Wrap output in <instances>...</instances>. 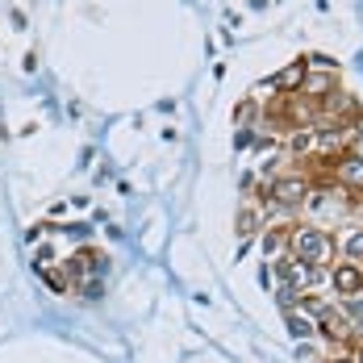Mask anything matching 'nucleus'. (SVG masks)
<instances>
[{
	"label": "nucleus",
	"instance_id": "nucleus-1",
	"mask_svg": "<svg viewBox=\"0 0 363 363\" xmlns=\"http://www.w3.org/2000/svg\"><path fill=\"white\" fill-rule=\"evenodd\" d=\"M289 247H292V259H301L309 267H322L334 255V238H330L326 230H318V225H296L289 234Z\"/></svg>",
	"mask_w": 363,
	"mask_h": 363
},
{
	"label": "nucleus",
	"instance_id": "nucleus-2",
	"mask_svg": "<svg viewBox=\"0 0 363 363\" xmlns=\"http://www.w3.org/2000/svg\"><path fill=\"white\" fill-rule=\"evenodd\" d=\"M276 276L284 280V289L292 292H301V289H309V284H318L322 276H326V267H309V263H301V259H276Z\"/></svg>",
	"mask_w": 363,
	"mask_h": 363
},
{
	"label": "nucleus",
	"instance_id": "nucleus-3",
	"mask_svg": "<svg viewBox=\"0 0 363 363\" xmlns=\"http://www.w3.org/2000/svg\"><path fill=\"white\" fill-rule=\"evenodd\" d=\"M267 196H272L276 209H296V205L309 196V180H305V176H280V180L267 188Z\"/></svg>",
	"mask_w": 363,
	"mask_h": 363
},
{
	"label": "nucleus",
	"instance_id": "nucleus-4",
	"mask_svg": "<svg viewBox=\"0 0 363 363\" xmlns=\"http://www.w3.org/2000/svg\"><path fill=\"white\" fill-rule=\"evenodd\" d=\"M330 280H334V292H338V296H347V301H351V296H359V292H363V267L347 259V263H338V267H334V276H330Z\"/></svg>",
	"mask_w": 363,
	"mask_h": 363
},
{
	"label": "nucleus",
	"instance_id": "nucleus-5",
	"mask_svg": "<svg viewBox=\"0 0 363 363\" xmlns=\"http://www.w3.org/2000/svg\"><path fill=\"white\" fill-rule=\"evenodd\" d=\"M334 180L342 188H351V192H363V159H355V155L334 159Z\"/></svg>",
	"mask_w": 363,
	"mask_h": 363
},
{
	"label": "nucleus",
	"instance_id": "nucleus-6",
	"mask_svg": "<svg viewBox=\"0 0 363 363\" xmlns=\"http://www.w3.org/2000/svg\"><path fill=\"white\" fill-rule=\"evenodd\" d=\"M63 272H67V280H79V276H88V272H105V259L96 251H75Z\"/></svg>",
	"mask_w": 363,
	"mask_h": 363
},
{
	"label": "nucleus",
	"instance_id": "nucleus-7",
	"mask_svg": "<svg viewBox=\"0 0 363 363\" xmlns=\"http://www.w3.org/2000/svg\"><path fill=\"white\" fill-rule=\"evenodd\" d=\"M318 330H322L326 338H347V334H351V322H347L342 313H334V309L326 305V313L318 318Z\"/></svg>",
	"mask_w": 363,
	"mask_h": 363
},
{
	"label": "nucleus",
	"instance_id": "nucleus-8",
	"mask_svg": "<svg viewBox=\"0 0 363 363\" xmlns=\"http://www.w3.org/2000/svg\"><path fill=\"white\" fill-rule=\"evenodd\" d=\"M305 84V63H292L289 72H280L272 79V88H280V92H289V88H301Z\"/></svg>",
	"mask_w": 363,
	"mask_h": 363
},
{
	"label": "nucleus",
	"instance_id": "nucleus-9",
	"mask_svg": "<svg viewBox=\"0 0 363 363\" xmlns=\"http://www.w3.org/2000/svg\"><path fill=\"white\" fill-rule=\"evenodd\" d=\"M289 330H292V338H309V334H313V322H309V318H301V313H296V309H289Z\"/></svg>",
	"mask_w": 363,
	"mask_h": 363
},
{
	"label": "nucleus",
	"instance_id": "nucleus-10",
	"mask_svg": "<svg viewBox=\"0 0 363 363\" xmlns=\"http://www.w3.org/2000/svg\"><path fill=\"white\" fill-rule=\"evenodd\" d=\"M342 251L351 255V263H363V230H351L342 238Z\"/></svg>",
	"mask_w": 363,
	"mask_h": 363
},
{
	"label": "nucleus",
	"instance_id": "nucleus-11",
	"mask_svg": "<svg viewBox=\"0 0 363 363\" xmlns=\"http://www.w3.org/2000/svg\"><path fill=\"white\" fill-rule=\"evenodd\" d=\"M42 280L50 284L55 292H67L72 289V280H67V272H50V267H42Z\"/></svg>",
	"mask_w": 363,
	"mask_h": 363
},
{
	"label": "nucleus",
	"instance_id": "nucleus-12",
	"mask_svg": "<svg viewBox=\"0 0 363 363\" xmlns=\"http://www.w3.org/2000/svg\"><path fill=\"white\" fill-rule=\"evenodd\" d=\"M280 247H289V234L284 230H272V234H263V251H280Z\"/></svg>",
	"mask_w": 363,
	"mask_h": 363
},
{
	"label": "nucleus",
	"instance_id": "nucleus-13",
	"mask_svg": "<svg viewBox=\"0 0 363 363\" xmlns=\"http://www.w3.org/2000/svg\"><path fill=\"white\" fill-rule=\"evenodd\" d=\"M351 363H363V342L355 347V359H351Z\"/></svg>",
	"mask_w": 363,
	"mask_h": 363
},
{
	"label": "nucleus",
	"instance_id": "nucleus-14",
	"mask_svg": "<svg viewBox=\"0 0 363 363\" xmlns=\"http://www.w3.org/2000/svg\"><path fill=\"white\" fill-rule=\"evenodd\" d=\"M330 363H351V359H330Z\"/></svg>",
	"mask_w": 363,
	"mask_h": 363
}]
</instances>
